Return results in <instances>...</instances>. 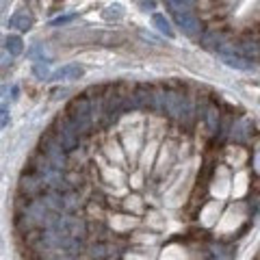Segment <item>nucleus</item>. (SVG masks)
Masks as SVG:
<instances>
[{
    "mask_svg": "<svg viewBox=\"0 0 260 260\" xmlns=\"http://www.w3.org/2000/svg\"><path fill=\"white\" fill-rule=\"evenodd\" d=\"M165 109L176 117H182V113H186V102L182 95L178 93H167L165 95Z\"/></svg>",
    "mask_w": 260,
    "mask_h": 260,
    "instance_id": "obj_6",
    "label": "nucleus"
},
{
    "mask_svg": "<svg viewBox=\"0 0 260 260\" xmlns=\"http://www.w3.org/2000/svg\"><path fill=\"white\" fill-rule=\"evenodd\" d=\"M61 143L65 150H74L78 145V130L72 126V121H63L61 124Z\"/></svg>",
    "mask_w": 260,
    "mask_h": 260,
    "instance_id": "obj_5",
    "label": "nucleus"
},
{
    "mask_svg": "<svg viewBox=\"0 0 260 260\" xmlns=\"http://www.w3.org/2000/svg\"><path fill=\"white\" fill-rule=\"evenodd\" d=\"M32 24H35V15H32L28 9H18L9 18V28H15V30H20V32L30 30Z\"/></svg>",
    "mask_w": 260,
    "mask_h": 260,
    "instance_id": "obj_3",
    "label": "nucleus"
},
{
    "mask_svg": "<svg viewBox=\"0 0 260 260\" xmlns=\"http://www.w3.org/2000/svg\"><path fill=\"white\" fill-rule=\"evenodd\" d=\"M174 13V20L176 24L180 26V30L184 32L186 37H195V35H200V20L195 18V13L193 9H176L172 11Z\"/></svg>",
    "mask_w": 260,
    "mask_h": 260,
    "instance_id": "obj_2",
    "label": "nucleus"
},
{
    "mask_svg": "<svg viewBox=\"0 0 260 260\" xmlns=\"http://www.w3.org/2000/svg\"><path fill=\"white\" fill-rule=\"evenodd\" d=\"M102 18L104 20H121V18H124V7H121L119 3H113V5H109L107 7V9H104L102 11Z\"/></svg>",
    "mask_w": 260,
    "mask_h": 260,
    "instance_id": "obj_11",
    "label": "nucleus"
},
{
    "mask_svg": "<svg viewBox=\"0 0 260 260\" xmlns=\"http://www.w3.org/2000/svg\"><path fill=\"white\" fill-rule=\"evenodd\" d=\"M167 5H169V9L172 11H176V9H191L193 0H167Z\"/></svg>",
    "mask_w": 260,
    "mask_h": 260,
    "instance_id": "obj_12",
    "label": "nucleus"
},
{
    "mask_svg": "<svg viewBox=\"0 0 260 260\" xmlns=\"http://www.w3.org/2000/svg\"><path fill=\"white\" fill-rule=\"evenodd\" d=\"M74 20H76L74 13H72V15H61V18L50 20V24H48V26H61V24H70V22H74Z\"/></svg>",
    "mask_w": 260,
    "mask_h": 260,
    "instance_id": "obj_13",
    "label": "nucleus"
},
{
    "mask_svg": "<svg viewBox=\"0 0 260 260\" xmlns=\"http://www.w3.org/2000/svg\"><path fill=\"white\" fill-rule=\"evenodd\" d=\"M5 48H7V52H9L11 56H20L24 52L22 37L20 35H9V37H7V42H5Z\"/></svg>",
    "mask_w": 260,
    "mask_h": 260,
    "instance_id": "obj_10",
    "label": "nucleus"
},
{
    "mask_svg": "<svg viewBox=\"0 0 260 260\" xmlns=\"http://www.w3.org/2000/svg\"><path fill=\"white\" fill-rule=\"evenodd\" d=\"M9 124V111H7L5 107H0V126Z\"/></svg>",
    "mask_w": 260,
    "mask_h": 260,
    "instance_id": "obj_15",
    "label": "nucleus"
},
{
    "mask_svg": "<svg viewBox=\"0 0 260 260\" xmlns=\"http://www.w3.org/2000/svg\"><path fill=\"white\" fill-rule=\"evenodd\" d=\"M152 26L156 28L160 35H165L169 39L174 37V28H172V24H169V20L165 18V13H154L152 15Z\"/></svg>",
    "mask_w": 260,
    "mask_h": 260,
    "instance_id": "obj_8",
    "label": "nucleus"
},
{
    "mask_svg": "<svg viewBox=\"0 0 260 260\" xmlns=\"http://www.w3.org/2000/svg\"><path fill=\"white\" fill-rule=\"evenodd\" d=\"M85 76V68L78 63H68L50 74V80H78Z\"/></svg>",
    "mask_w": 260,
    "mask_h": 260,
    "instance_id": "obj_4",
    "label": "nucleus"
},
{
    "mask_svg": "<svg viewBox=\"0 0 260 260\" xmlns=\"http://www.w3.org/2000/svg\"><path fill=\"white\" fill-rule=\"evenodd\" d=\"M35 76L39 80H50V74H48V65H35Z\"/></svg>",
    "mask_w": 260,
    "mask_h": 260,
    "instance_id": "obj_14",
    "label": "nucleus"
},
{
    "mask_svg": "<svg viewBox=\"0 0 260 260\" xmlns=\"http://www.w3.org/2000/svg\"><path fill=\"white\" fill-rule=\"evenodd\" d=\"M70 121L76 130H85L91 121V104H89L87 98H76L70 107Z\"/></svg>",
    "mask_w": 260,
    "mask_h": 260,
    "instance_id": "obj_1",
    "label": "nucleus"
},
{
    "mask_svg": "<svg viewBox=\"0 0 260 260\" xmlns=\"http://www.w3.org/2000/svg\"><path fill=\"white\" fill-rule=\"evenodd\" d=\"M219 56H221V61L225 65H230L234 70H249L251 68V61L247 56H241V54H234V52H219Z\"/></svg>",
    "mask_w": 260,
    "mask_h": 260,
    "instance_id": "obj_7",
    "label": "nucleus"
},
{
    "mask_svg": "<svg viewBox=\"0 0 260 260\" xmlns=\"http://www.w3.org/2000/svg\"><path fill=\"white\" fill-rule=\"evenodd\" d=\"M130 98H133L130 107H152V93H150V89H145V87H139Z\"/></svg>",
    "mask_w": 260,
    "mask_h": 260,
    "instance_id": "obj_9",
    "label": "nucleus"
},
{
    "mask_svg": "<svg viewBox=\"0 0 260 260\" xmlns=\"http://www.w3.org/2000/svg\"><path fill=\"white\" fill-rule=\"evenodd\" d=\"M0 5H3V0H0Z\"/></svg>",
    "mask_w": 260,
    "mask_h": 260,
    "instance_id": "obj_16",
    "label": "nucleus"
}]
</instances>
